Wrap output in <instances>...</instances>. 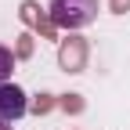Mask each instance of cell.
I'll return each mask as SVG.
<instances>
[{
  "label": "cell",
  "instance_id": "6da1fadb",
  "mask_svg": "<svg viewBox=\"0 0 130 130\" xmlns=\"http://www.w3.org/2000/svg\"><path fill=\"white\" fill-rule=\"evenodd\" d=\"M98 18V0H51V22L58 29H83Z\"/></svg>",
  "mask_w": 130,
  "mask_h": 130
},
{
  "label": "cell",
  "instance_id": "7a4b0ae2",
  "mask_svg": "<svg viewBox=\"0 0 130 130\" xmlns=\"http://www.w3.org/2000/svg\"><path fill=\"white\" fill-rule=\"evenodd\" d=\"M29 112V101H25V90L14 87V83H4L0 87V123H18Z\"/></svg>",
  "mask_w": 130,
  "mask_h": 130
},
{
  "label": "cell",
  "instance_id": "3957f363",
  "mask_svg": "<svg viewBox=\"0 0 130 130\" xmlns=\"http://www.w3.org/2000/svg\"><path fill=\"white\" fill-rule=\"evenodd\" d=\"M11 69H14V54L7 51V47H0V87L11 83Z\"/></svg>",
  "mask_w": 130,
  "mask_h": 130
},
{
  "label": "cell",
  "instance_id": "277c9868",
  "mask_svg": "<svg viewBox=\"0 0 130 130\" xmlns=\"http://www.w3.org/2000/svg\"><path fill=\"white\" fill-rule=\"evenodd\" d=\"M0 130H11V126H7V123H0Z\"/></svg>",
  "mask_w": 130,
  "mask_h": 130
}]
</instances>
